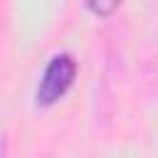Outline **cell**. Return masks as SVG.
<instances>
[{
	"label": "cell",
	"mask_w": 158,
	"mask_h": 158,
	"mask_svg": "<svg viewBox=\"0 0 158 158\" xmlns=\"http://www.w3.org/2000/svg\"><path fill=\"white\" fill-rule=\"evenodd\" d=\"M74 77H77V62L69 54H57L47 64V69L40 79V86L35 91L37 104L40 106H52L54 101H59L69 91V86L74 84Z\"/></svg>",
	"instance_id": "obj_1"
},
{
	"label": "cell",
	"mask_w": 158,
	"mask_h": 158,
	"mask_svg": "<svg viewBox=\"0 0 158 158\" xmlns=\"http://www.w3.org/2000/svg\"><path fill=\"white\" fill-rule=\"evenodd\" d=\"M86 5H89V10H91L94 15L106 17V15H111V12L121 5V0H86Z\"/></svg>",
	"instance_id": "obj_2"
}]
</instances>
